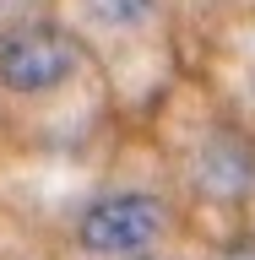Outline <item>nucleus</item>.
<instances>
[{
    "label": "nucleus",
    "mask_w": 255,
    "mask_h": 260,
    "mask_svg": "<svg viewBox=\"0 0 255 260\" xmlns=\"http://www.w3.org/2000/svg\"><path fill=\"white\" fill-rule=\"evenodd\" d=\"M163 201L158 195H141V190H114L103 201L81 211L76 222V244L87 249L93 260H125V255H141L163 239Z\"/></svg>",
    "instance_id": "f257e3e1"
},
{
    "label": "nucleus",
    "mask_w": 255,
    "mask_h": 260,
    "mask_svg": "<svg viewBox=\"0 0 255 260\" xmlns=\"http://www.w3.org/2000/svg\"><path fill=\"white\" fill-rule=\"evenodd\" d=\"M81 49L54 22H16L0 38V87L6 92H49L76 71Z\"/></svg>",
    "instance_id": "f03ea898"
},
{
    "label": "nucleus",
    "mask_w": 255,
    "mask_h": 260,
    "mask_svg": "<svg viewBox=\"0 0 255 260\" xmlns=\"http://www.w3.org/2000/svg\"><path fill=\"white\" fill-rule=\"evenodd\" d=\"M250 179H255L250 152L234 146V141H212L207 152H201V162H195V184L212 190V195H244Z\"/></svg>",
    "instance_id": "7ed1b4c3"
},
{
    "label": "nucleus",
    "mask_w": 255,
    "mask_h": 260,
    "mask_svg": "<svg viewBox=\"0 0 255 260\" xmlns=\"http://www.w3.org/2000/svg\"><path fill=\"white\" fill-rule=\"evenodd\" d=\"M158 6L163 0H87V11H93L103 27H141Z\"/></svg>",
    "instance_id": "20e7f679"
},
{
    "label": "nucleus",
    "mask_w": 255,
    "mask_h": 260,
    "mask_svg": "<svg viewBox=\"0 0 255 260\" xmlns=\"http://www.w3.org/2000/svg\"><path fill=\"white\" fill-rule=\"evenodd\" d=\"M228 260H255V249H239V255H228Z\"/></svg>",
    "instance_id": "39448f33"
},
{
    "label": "nucleus",
    "mask_w": 255,
    "mask_h": 260,
    "mask_svg": "<svg viewBox=\"0 0 255 260\" xmlns=\"http://www.w3.org/2000/svg\"><path fill=\"white\" fill-rule=\"evenodd\" d=\"M125 260H163V255H147V249H141V255H125Z\"/></svg>",
    "instance_id": "423d86ee"
}]
</instances>
